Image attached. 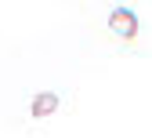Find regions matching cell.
<instances>
[{
	"label": "cell",
	"instance_id": "cell-1",
	"mask_svg": "<svg viewBox=\"0 0 152 138\" xmlns=\"http://www.w3.org/2000/svg\"><path fill=\"white\" fill-rule=\"evenodd\" d=\"M109 29L116 36H123V40H134V36H138V15L130 7H116L109 15Z\"/></svg>",
	"mask_w": 152,
	"mask_h": 138
},
{
	"label": "cell",
	"instance_id": "cell-2",
	"mask_svg": "<svg viewBox=\"0 0 152 138\" xmlns=\"http://www.w3.org/2000/svg\"><path fill=\"white\" fill-rule=\"evenodd\" d=\"M58 106H62V98L54 94V91H40V94L33 98V106H29V113L36 116V120H40V116H51V113L58 109Z\"/></svg>",
	"mask_w": 152,
	"mask_h": 138
}]
</instances>
